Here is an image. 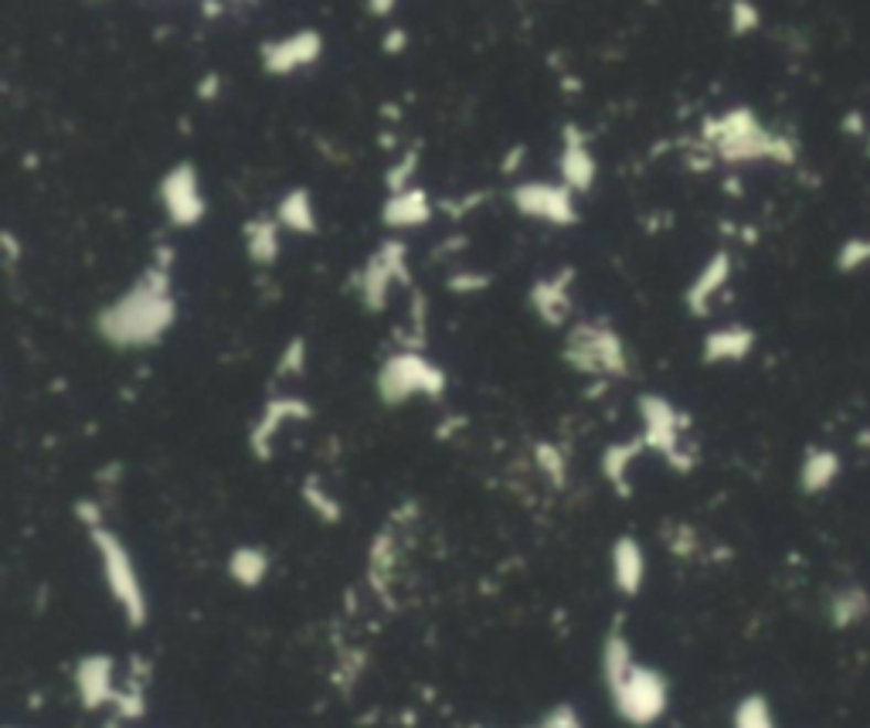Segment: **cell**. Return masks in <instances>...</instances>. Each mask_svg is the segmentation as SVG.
Masks as SVG:
<instances>
[{
    "label": "cell",
    "instance_id": "cell-20",
    "mask_svg": "<svg viewBox=\"0 0 870 728\" xmlns=\"http://www.w3.org/2000/svg\"><path fill=\"white\" fill-rule=\"evenodd\" d=\"M286 415H299V419H307L310 415V405L307 402H299V399H276L269 409H266V415L258 419V425L252 430V436H248V443H252V450H255V456H269V436H276L279 433V425H283V419Z\"/></svg>",
    "mask_w": 870,
    "mask_h": 728
},
{
    "label": "cell",
    "instance_id": "cell-31",
    "mask_svg": "<svg viewBox=\"0 0 870 728\" xmlns=\"http://www.w3.org/2000/svg\"><path fill=\"white\" fill-rule=\"evenodd\" d=\"M863 130H867V126H863V116H860V113H847V116H844V134H857V137H860Z\"/></svg>",
    "mask_w": 870,
    "mask_h": 728
},
{
    "label": "cell",
    "instance_id": "cell-7",
    "mask_svg": "<svg viewBox=\"0 0 870 728\" xmlns=\"http://www.w3.org/2000/svg\"><path fill=\"white\" fill-rule=\"evenodd\" d=\"M391 283H409L405 245L395 242V239L384 242L368 260V266L361 270V286L358 289H361V299H364L368 310H381L384 307Z\"/></svg>",
    "mask_w": 870,
    "mask_h": 728
},
{
    "label": "cell",
    "instance_id": "cell-11",
    "mask_svg": "<svg viewBox=\"0 0 870 728\" xmlns=\"http://www.w3.org/2000/svg\"><path fill=\"white\" fill-rule=\"evenodd\" d=\"M75 692L82 708L99 711L116 701V661L109 654H89L75 664Z\"/></svg>",
    "mask_w": 870,
    "mask_h": 728
},
{
    "label": "cell",
    "instance_id": "cell-8",
    "mask_svg": "<svg viewBox=\"0 0 870 728\" xmlns=\"http://www.w3.org/2000/svg\"><path fill=\"white\" fill-rule=\"evenodd\" d=\"M513 208L520 215L548 222V225H572L575 222V204L572 191L561 184H544V181H524L513 188Z\"/></svg>",
    "mask_w": 870,
    "mask_h": 728
},
{
    "label": "cell",
    "instance_id": "cell-27",
    "mask_svg": "<svg viewBox=\"0 0 870 728\" xmlns=\"http://www.w3.org/2000/svg\"><path fill=\"white\" fill-rule=\"evenodd\" d=\"M728 11H731L728 14L731 18V34H738V38H745V34L762 28V11L755 4H749V0H734Z\"/></svg>",
    "mask_w": 870,
    "mask_h": 728
},
{
    "label": "cell",
    "instance_id": "cell-26",
    "mask_svg": "<svg viewBox=\"0 0 870 728\" xmlns=\"http://www.w3.org/2000/svg\"><path fill=\"white\" fill-rule=\"evenodd\" d=\"M870 266V235H853L837 249V273L850 276Z\"/></svg>",
    "mask_w": 870,
    "mask_h": 728
},
{
    "label": "cell",
    "instance_id": "cell-19",
    "mask_svg": "<svg viewBox=\"0 0 870 728\" xmlns=\"http://www.w3.org/2000/svg\"><path fill=\"white\" fill-rule=\"evenodd\" d=\"M432 215V204H428V194L418 191V188H409L402 194H391V201L384 204L381 219L384 225L391 229H415V225H425Z\"/></svg>",
    "mask_w": 870,
    "mask_h": 728
},
{
    "label": "cell",
    "instance_id": "cell-29",
    "mask_svg": "<svg viewBox=\"0 0 870 728\" xmlns=\"http://www.w3.org/2000/svg\"><path fill=\"white\" fill-rule=\"evenodd\" d=\"M639 446H643V443H633V446H608V450H605V456H602V466H605L608 481H613V484H619V481H623L626 466H629V460L639 453Z\"/></svg>",
    "mask_w": 870,
    "mask_h": 728
},
{
    "label": "cell",
    "instance_id": "cell-1",
    "mask_svg": "<svg viewBox=\"0 0 870 728\" xmlns=\"http://www.w3.org/2000/svg\"><path fill=\"white\" fill-rule=\"evenodd\" d=\"M178 307L170 299V279L160 266L147 270L144 279L109 304L96 327L113 348H147L170 330Z\"/></svg>",
    "mask_w": 870,
    "mask_h": 728
},
{
    "label": "cell",
    "instance_id": "cell-6",
    "mask_svg": "<svg viewBox=\"0 0 870 728\" xmlns=\"http://www.w3.org/2000/svg\"><path fill=\"white\" fill-rule=\"evenodd\" d=\"M564 358L575 371L592 374H626V348L616 330L598 324H575L564 345Z\"/></svg>",
    "mask_w": 870,
    "mask_h": 728
},
{
    "label": "cell",
    "instance_id": "cell-14",
    "mask_svg": "<svg viewBox=\"0 0 870 728\" xmlns=\"http://www.w3.org/2000/svg\"><path fill=\"white\" fill-rule=\"evenodd\" d=\"M755 348V330L752 327H742V324H728V327H718L704 337V361L708 365H734V361H745Z\"/></svg>",
    "mask_w": 870,
    "mask_h": 728
},
{
    "label": "cell",
    "instance_id": "cell-32",
    "mask_svg": "<svg viewBox=\"0 0 870 728\" xmlns=\"http://www.w3.org/2000/svg\"><path fill=\"white\" fill-rule=\"evenodd\" d=\"M402 38H405L402 31H391L388 41H384V49H388V52H399V49H402Z\"/></svg>",
    "mask_w": 870,
    "mask_h": 728
},
{
    "label": "cell",
    "instance_id": "cell-3",
    "mask_svg": "<svg viewBox=\"0 0 870 728\" xmlns=\"http://www.w3.org/2000/svg\"><path fill=\"white\" fill-rule=\"evenodd\" d=\"M93 545L99 551L106 589L116 599V606L123 610L126 623L129 626H144L147 616H150V603H147V592H144L134 555H129V548L109 528H93Z\"/></svg>",
    "mask_w": 870,
    "mask_h": 728
},
{
    "label": "cell",
    "instance_id": "cell-4",
    "mask_svg": "<svg viewBox=\"0 0 870 728\" xmlns=\"http://www.w3.org/2000/svg\"><path fill=\"white\" fill-rule=\"evenodd\" d=\"M608 698H613L616 715L633 728L657 725L670 708V680L649 664H633L616 684H608Z\"/></svg>",
    "mask_w": 870,
    "mask_h": 728
},
{
    "label": "cell",
    "instance_id": "cell-25",
    "mask_svg": "<svg viewBox=\"0 0 870 728\" xmlns=\"http://www.w3.org/2000/svg\"><path fill=\"white\" fill-rule=\"evenodd\" d=\"M731 728H778V721H775V711H772L768 698L752 692V695H745L742 701L734 705Z\"/></svg>",
    "mask_w": 870,
    "mask_h": 728
},
{
    "label": "cell",
    "instance_id": "cell-18",
    "mask_svg": "<svg viewBox=\"0 0 870 728\" xmlns=\"http://www.w3.org/2000/svg\"><path fill=\"white\" fill-rule=\"evenodd\" d=\"M870 616V592L857 582L840 585L830 603H826V620H830L834 630H850L857 623H863Z\"/></svg>",
    "mask_w": 870,
    "mask_h": 728
},
{
    "label": "cell",
    "instance_id": "cell-9",
    "mask_svg": "<svg viewBox=\"0 0 870 728\" xmlns=\"http://www.w3.org/2000/svg\"><path fill=\"white\" fill-rule=\"evenodd\" d=\"M160 201L167 208V215L173 225H198L204 219V198L198 188V170L194 163H178L170 167L163 181H160Z\"/></svg>",
    "mask_w": 870,
    "mask_h": 728
},
{
    "label": "cell",
    "instance_id": "cell-17",
    "mask_svg": "<svg viewBox=\"0 0 870 728\" xmlns=\"http://www.w3.org/2000/svg\"><path fill=\"white\" fill-rule=\"evenodd\" d=\"M844 469V460L837 450H826V446H809L806 456H803V466H799V490L816 497L823 490H830L840 477Z\"/></svg>",
    "mask_w": 870,
    "mask_h": 728
},
{
    "label": "cell",
    "instance_id": "cell-33",
    "mask_svg": "<svg viewBox=\"0 0 870 728\" xmlns=\"http://www.w3.org/2000/svg\"><path fill=\"white\" fill-rule=\"evenodd\" d=\"M857 440H860V443H863V446H867V450H870V433H860V436H857Z\"/></svg>",
    "mask_w": 870,
    "mask_h": 728
},
{
    "label": "cell",
    "instance_id": "cell-22",
    "mask_svg": "<svg viewBox=\"0 0 870 728\" xmlns=\"http://www.w3.org/2000/svg\"><path fill=\"white\" fill-rule=\"evenodd\" d=\"M269 551L266 548H255V545H242L232 551L229 559V576L242 585V589H258L269 576Z\"/></svg>",
    "mask_w": 870,
    "mask_h": 728
},
{
    "label": "cell",
    "instance_id": "cell-28",
    "mask_svg": "<svg viewBox=\"0 0 870 728\" xmlns=\"http://www.w3.org/2000/svg\"><path fill=\"white\" fill-rule=\"evenodd\" d=\"M524 728H585V721H582V715H579L575 705H554V708H548L538 721H531V725H524Z\"/></svg>",
    "mask_w": 870,
    "mask_h": 728
},
{
    "label": "cell",
    "instance_id": "cell-12",
    "mask_svg": "<svg viewBox=\"0 0 870 728\" xmlns=\"http://www.w3.org/2000/svg\"><path fill=\"white\" fill-rule=\"evenodd\" d=\"M323 52V41L317 31H296L289 38H279V41H266L263 45V65L269 75H289L296 68H307L320 59Z\"/></svg>",
    "mask_w": 870,
    "mask_h": 728
},
{
    "label": "cell",
    "instance_id": "cell-15",
    "mask_svg": "<svg viewBox=\"0 0 870 728\" xmlns=\"http://www.w3.org/2000/svg\"><path fill=\"white\" fill-rule=\"evenodd\" d=\"M613 582H616V592L633 599L639 595L643 582H646V555H643V545L629 535L616 538L613 545Z\"/></svg>",
    "mask_w": 870,
    "mask_h": 728
},
{
    "label": "cell",
    "instance_id": "cell-35",
    "mask_svg": "<svg viewBox=\"0 0 870 728\" xmlns=\"http://www.w3.org/2000/svg\"><path fill=\"white\" fill-rule=\"evenodd\" d=\"M867 154H870V140H867Z\"/></svg>",
    "mask_w": 870,
    "mask_h": 728
},
{
    "label": "cell",
    "instance_id": "cell-30",
    "mask_svg": "<svg viewBox=\"0 0 870 728\" xmlns=\"http://www.w3.org/2000/svg\"><path fill=\"white\" fill-rule=\"evenodd\" d=\"M538 460H541V466L551 469L554 481H561V460L554 456V446H541V450H538Z\"/></svg>",
    "mask_w": 870,
    "mask_h": 728
},
{
    "label": "cell",
    "instance_id": "cell-34",
    "mask_svg": "<svg viewBox=\"0 0 870 728\" xmlns=\"http://www.w3.org/2000/svg\"><path fill=\"white\" fill-rule=\"evenodd\" d=\"M469 728H484V725H469Z\"/></svg>",
    "mask_w": 870,
    "mask_h": 728
},
{
    "label": "cell",
    "instance_id": "cell-23",
    "mask_svg": "<svg viewBox=\"0 0 870 728\" xmlns=\"http://www.w3.org/2000/svg\"><path fill=\"white\" fill-rule=\"evenodd\" d=\"M279 225H286L289 232H303V235L317 232V208L307 188H293L279 201Z\"/></svg>",
    "mask_w": 870,
    "mask_h": 728
},
{
    "label": "cell",
    "instance_id": "cell-2",
    "mask_svg": "<svg viewBox=\"0 0 870 728\" xmlns=\"http://www.w3.org/2000/svg\"><path fill=\"white\" fill-rule=\"evenodd\" d=\"M704 140L714 147V154L724 163H755V160H775V163H796L799 150L796 140L786 134H772L758 123V116L749 106H734L721 116H711L704 123Z\"/></svg>",
    "mask_w": 870,
    "mask_h": 728
},
{
    "label": "cell",
    "instance_id": "cell-21",
    "mask_svg": "<svg viewBox=\"0 0 870 728\" xmlns=\"http://www.w3.org/2000/svg\"><path fill=\"white\" fill-rule=\"evenodd\" d=\"M569 279H572V273L564 270V273H558V279H541V283L534 286L531 304H534V310L541 314V320H548V324H561V320H564V314H569V307H572L569 286H564Z\"/></svg>",
    "mask_w": 870,
    "mask_h": 728
},
{
    "label": "cell",
    "instance_id": "cell-10",
    "mask_svg": "<svg viewBox=\"0 0 870 728\" xmlns=\"http://www.w3.org/2000/svg\"><path fill=\"white\" fill-rule=\"evenodd\" d=\"M639 415H643V425H646L643 443L652 446L657 453H664L673 466H680L677 443H680V433L687 430L683 415L660 395H643L639 399Z\"/></svg>",
    "mask_w": 870,
    "mask_h": 728
},
{
    "label": "cell",
    "instance_id": "cell-16",
    "mask_svg": "<svg viewBox=\"0 0 870 728\" xmlns=\"http://www.w3.org/2000/svg\"><path fill=\"white\" fill-rule=\"evenodd\" d=\"M561 178H564V188L569 191H588L592 181H595V157L592 150L585 147V137L579 130H564V150H561Z\"/></svg>",
    "mask_w": 870,
    "mask_h": 728
},
{
    "label": "cell",
    "instance_id": "cell-24",
    "mask_svg": "<svg viewBox=\"0 0 870 728\" xmlns=\"http://www.w3.org/2000/svg\"><path fill=\"white\" fill-rule=\"evenodd\" d=\"M245 252L258 266H269L276 263L279 255V222L273 219H255L245 225Z\"/></svg>",
    "mask_w": 870,
    "mask_h": 728
},
{
    "label": "cell",
    "instance_id": "cell-5",
    "mask_svg": "<svg viewBox=\"0 0 870 728\" xmlns=\"http://www.w3.org/2000/svg\"><path fill=\"white\" fill-rule=\"evenodd\" d=\"M443 389H446L443 368H435L432 361H425L422 355H412V351L388 358L381 374H378V395L384 405H402L412 395L439 399Z\"/></svg>",
    "mask_w": 870,
    "mask_h": 728
},
{
    "label": "cell",
    "instance_id": "cell-13",
    "mask_svg": "<svg viewBox=\"0 0 870 728\" xmlns=\"http://www.w3.org/2000/svg\"><path fill=\"white\" fill-rule=\"evenodd\" d=\"M728 279H731V255H728V252H714L711 260H708V266L698 273V279L687 286V296H683V299H687L690 314H693V317H708L711 299L728 286Z\"/></svg>",
    "mask_w": 870,
    "mask_h": 728
}]
</instances>
